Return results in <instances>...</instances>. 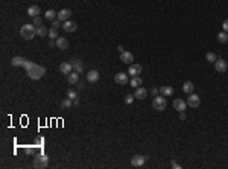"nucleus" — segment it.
Returning <instances> with one entry per match:
<instances>
[{"mask_svg": "<svg viewBox=\"0 0 228 169\" xmlns=\"http://www.w3.org/2000/svg\"><path fill=\"white\" fill-rule=\"evenodd\" d=\"M23 67L26 69V73H28V76H29L31 79H34V81H38L40 78H43V76L46 75V69H44L43 66H38L37 63H34V61H29L28 58H26V61H25Z\"/></svg>", "mask_w": 228, "mask_h": 169, "instance_id": "f257e3e1", "label": "nucleus"}, {"mask_svg": "<svg viewBox=\"0 0 228 169\" xmlns=\"http://www.w3.org/2000/svg\"><path fill=\"white\" fill-rule=\"evenodd\" d=\"M20 35L25 40H32L37 35V28L34 25H23L22 29H20Z\"/></svg>", "mask_w": 228, "mask_h": 169, "instance_id": "f03ea898", "label": "nucleus"}, {"mask_svg": "<svg viewBox=\"0 0 228 169\" xmlns=\"http://www.w3.org/2000/svg\"><path fill=\"white\" fill-rule=\"evenodd\" d=\"M152 107H154V110H157V111H163L166 107H167V101H166V96H163V95H157V96H154V101H152Z\"/></svg>", "mask_w": 228, "mask_h": 169, "instance_id": "7ed1b4c3", "label": "nucleus"}, {"mask_svg": "<svg viewBox=\"0 0 228 169\" xmlns=\"http://www.w3.org/2000/svg\"><path fill=\"white\" fill-rule=\"evenodd\" d=\"M186 102H187V105H189V107H192V108H198V107L201 105V98H199L198 95H195V93H190Z\"/></svg>", "mask_w": 228, "mask_h": 169, "instance_id": "20e7f679", "label": "nucleus"}, {"mask_svg": "<svg viewBox=\"0 0 228 169\" xmlns=\"http://www.w3.org/2000/svg\"><path fill=\"white\" fill-rule=\"evenodd\" d=\"M114 81H116L119 85H126L128 84V81H129V78H128V72L125 73V72H119V73H116V76H114Z\"/></svg>", "mask_w": 228, "mask_h": 169, "instance_id": "39448f33", "label": "nucleus"}, {"mask_svg": "<svg viewBox=\"0 0 228 169\" xmlns=\"http://www.w3.org/2000/svg\"><path fill=\"white\" fill-rule=\"evenodd\" d=\"M214 69H216V72H219V73H225V72L228 70V64H226L225 60H216Z\"/></svg>", "mask_w": 228, "mask_h": 169, "instance_id": "423d86ee", "label": "nucleus"}, {"mask_svg": "<svg viewBox=\"0 0 228 169\" xmlns=\"http://www.w3.org/2000/svg\"><path fill=\"white\" fill-rule=\"evenodd\" d=\"M145 161H146V157H143V155H134V157H131V164L134 166V167H140V166H143L145 164Z\"/></svg>", "mask_w": 228, "mask_h": 169, "instance_id": "0eeeda50", "label": "nucleus"}, {"mask_svg": "<svg viewBox=\"0 0 228 169\" xmlns=\"http://www.w3.org/2000/svg\"><path fill=\"white\" fill-rule=\"evenodd\" d=\"M70 16H72V11L70 9H67V8H64V9H61V11H58V20H61V22H67V20H70Z\"/></svg>", "mask_w": 228, "mask_h": 169, "instance_id": "6e6552de", "label": "nucleus"}, {"mask_svg": "<svg viewBox=\"0 0 228 169\" xmlns=\"http://www.w3.org/2000/svg\"><path fill=\"white\" fill-rule=\"evenodd\" d=\"M128 73L131 75V76H139L140 73H142V66L140 64H129V67H128Z\"/></svg>", "mask_w": 228, "mask_h": 169, "instance_id": "1a4fd4ad", "label": "nucleus"}, {"mask_svg": "<svg viewBox=\"0 0 228 169\" xmlns=\"http://www.w3.org/2000/svg\"><path fill=\"white\" fill-rule=\"evenodd\" d=\"M173 108L178 110V113H179V111H184V110L187 108V102L183 101V99H179V98H176V99H173Z\"/></svg>", "mask_w": 228, "mask_h": 169, "instance_id": "9d476101", "label": "nucleus"}, {"mask_svg": "<svg viewBox=\"0 0 228 169\" xmlns=\"http://www.w3.org/2000/svg\"><path fill=\"white\" fill-rule=\"evenodd\" d=\"M55 41H56V47H58V49H61V50L69 49V40H67V38H64V37H58Z\"/></svg>", "mask_w": 228, "mask_h": 169, "instance_id": "9b49d317", "label": "nucleus"}, {"mask_svg": "<svg viewBox=\"0 0 228 169\" xmlns=\"http://www.w3.org/2000/svg\"><path fill=\"white\" fill-rule=\"evenodd\" d=\"M120 61L125 63V64H132L134 55H132L131 52H122V53H120Z\"/></svg>", "mask_w": 228, "mask_h": 169, "instance_id": "f8f14e48", "label": "nucleus"}, {"mask_svg": "<svg viewBox=\"0 0 228 169\" xmlns=\"http://www.w3.org/2000/svg\"><path fill=\"white\" fill-rule=\"evenodd\" d=\"M76 28H78V25H76L75 22H72V20H67V22H64V25H62V29H64L65 32H75Z\"/></svg>", "mask_w": 228, "mask_h": 169, "instance_id": "ddd939ff", "label": "nucleus"}, {"mask_svg": "<svg viewBox=\"0 0 228 169\" xmlns=\"http://www.w3.org/2000/svg\"><path fill=\"white\" fill-rule=\"evenodd\" d=\"M134 96H136V99H140V101H143V99L148 96V90H146L145 87H137V88H136V93H134Z\"/></svg>", "mask_w": 228, "mask_h": 169, "instance_id": "4468645a", "label": "nucleus"}, {"mask_svg": "<svg viewBox=\"0 0 228 169\" xmlns=\"http://www.w3.org/2000/svg\"><path fill=\"white\" fill-rule=\"evenodd\" d=\"M47 161H49V157L46 154H41L38 158H35V166L37 167H44L47 164Z\"/></svg>", "mask_w": 228, "mask_h": 169, "instance_id": "2eb2a0df", "label": "nucleus"}, {"mask_svg": "<svg viewBox=\"0 0 228 169\" xmlns=\"http://www.w3.org/2000/svg\"><path fill=\"white\" fill-rule=\"evenodd\" d=\"M59 72H61V73H64V75H70V73L73 72V66H72V63H62V64L59 66Z\"/></svg>", "mask_w": 228, "mask_h": 169, "instance_id": "dca6fc26", "label": "nucleus"}, {"mask_svg": "<svg viewBox=\"0 0 228 169\" xmlns=\"http://www.w3.org/2000/svg\"><path fill=\"white\" fill-rule=\"evenodd\" d=\"M87 81L88 82H97L99 81V72L97 70H90L87 73Z\"/></svg>", "mask_w": 228, "mask_h": 169, "instance_id": "f3484780", "label": "nucleus"}, {"mask_svg": "<svg viewBox=\"0 0 228 169\" xmlns=\"http://www.w3.org/2000/svg\"><path fill=\"white\" fill-rule=\"evenodd\" d=\"M67 79H69V84H70V85H75V84L79 82V73L73 70L70 75H67Z\"/></svg>", "mask_w": 228, "mask_h": 169, "instance_id": "a211bd4d", "label": "nucleus"}, {"mask_svg": "<svg viewBox=\"0 0 228 169\" xmlns=\"http://www.w3.org/2000/svg\"><path fill=\"white\" fill-rule=\"evenodd\" d=\"M40 12H41V9H40V6H37V5L28 8V16H29V17H38Z\"/></svg>", "mask_w": 228, "mask_h": 169, "instance_id": "6ab92c4d", "label": "nucleus"}, {"mask_svg": "<svg viewBox=\"0 0 228 169\" xmlns=\"http://www.w3.org/2000/svg\"><path fill=\"white\" fill-rule=\"evenodd\" d=\"M72 66H73V70H75V72L82 73V70H84V63H82L81 60H73V61H72Z\"/></svg>", "mask_w": 228, "mask_h": 169, "instance_id": "aec40b11", "label": "nucleus"}, {"mask_svg": "<svg viewBox=\"0 0 228 169\" xmlns=\"http://www.w3.org/2000/svg\"><path fill=\"white\" fill-rule=\"evenodd\" d=\"M193 90H195V85H193L192 81H186V82L183 84V91H184V93L190 95V93H193Z\"/></svg>", "mask_w": 228, "mask_h": 169, "instance_id": "412c9836", "label": "nucleus"}, {"mask_svg": "<svg viewBox=\"0 0 228 169\" xmlns=\"http://www.w3.org/2000/svg\"><path fill=\"white\" fill-rule=\"evenodd\" d=\"M25 61H26V58H23V57H14V58L11 60V64H12L14 67H20V66L25 64Z\"/></svg>", "mask_w": 228, "mask_h": 169, "instance_id": "4be33fe9", "label": "nucleus"}, {"mask_svg": "<svg viewBox=\"0 0 228 169\" xmlns=\"http://www.w3.org/2000/svg\"><path fill=\"white\" fill-rule=\"evenodd\" d=\"M160 93H161L163 96H172V95H173V88H172L170 85H164V87L160 88Z\"/></svg>", "mask_w": 228, "mask_h": 169, "instance_id": "5701e85b", "label": "nucleus"}, {"mask_svg": "<svg viewBox=\"0 0 228 169\" xmlns=\"http://www.w3.org/2000/svg\"><path fill=\"white\" fill-rule=\"evenodd\" d=\"M142 78L140 76H132L131 78V87H134V88H137V87H140L142 85Z\"/></svg>", "mask_w": 228, "mask_h": 169, "instance_id": "b1692460", "label": "nucleus"}, {"mask_svg": "<svg viewBox=\"0 0 228 169\" xmlns=\"http://www.w3.org/2000/svg\"><path fill=\"white\" fill-rule=\"evenodd\" d=\"M216 38H217V41H219V43H226V41H228V34H226L225 31H222V32H219V34H217V37H216Z\"/></svg>", "mask_w": 228, "mask_h": 169, "instance_id": "393cba45", "label": "nucleus"}, {"mask_svg": "<svg viewBox=\"0 0 228 169\" xmlns=\"http://www.w3.org/2000/svg\"><path fill=\"white\" fill-rule=\"evenodd\" d=\"M37 35L38 37H46V35H49V29L44 28V26H40V28H37Z\"/></svg>", "mask_w": 228, "mask_h": 169, "instance_id": "a878e982", "label": "nucleus"}, {"mask_svg": "<svg viewBox=\"0 0 228 169\" xmlns=\"http://www.w3.org/2000/svg\"><path fill=\"white\" fill-rule=\"evenodd\" d=\"M46 20H53L56 16H58V12L56 11H53V9H49V11H46Z\"/></svg>", "mask_w": 228, "mask_h": 169, "instance_id": "bb28decb", "label": "nucleus"}, {"mask_svg": "<svg viewBox=\"0 0 228 169\" xmlns=\"http://www.w3.org/2000/svg\"><path fill=\"white\" fill-rule=\"evenodd\" d=\"M72 105H73V102H72L70 98H67V99H64V101L61 102V108H62V110H67V108H70Z\"/></svg>", "mask_w": 228, "mask_h": 169, "instance_id": "cd10ccee", "label": "nucleus"}, {"mask_svg": "<svg viewBox=\"0 0 228 169\" xmlns=\"http://www.w3.org/2000/svg\"><path fill=\"white\" fill-rule=\"evenodd\" d=\"M205 60H207L208 63H216L217 57H216V53H213V52H208V53L205 55Z\"/></svg>", "mask_w": 228, "mask_h": 169, "instance_id": "c85d7f7f", "label": "nucleus"}, {"mask_svg": "<svg viewBox=\"0 0 228 169\" xmlns=\"http://www.w3.org/2000/svg\"><path fill=\"white\" fill-rule=\"evenodd\" d=\"M50 40H56L58 38V32H56V29L55 28H52V29H49V35H47Z\"/></svg>", "mask_w": 228, "mask_h": 169, "instance_id": "c756f323", "label": "nucleus"}, {"mask_svg": "<svg viewBox=\"0 0 228 169\" xmlns=\"http://www.w3.org/2000/svg\"><path fill=\"white\" fill-rule=\"evenodd\" d=\"M67 98H70L72 101H75V99H78V93L75 90H69L67 91Z\"/></svg>", "mask_w": 228, "mask_h": 169, "instance_id": "7c9ffc66", "label": "nucleus"}, {"mask_svg": "<svg viewBox=\"0 0 228 169\" xmlns=\"http://www.w3.org/2000/svg\"><path fill=\"white\" fill-rule=\"evenodd\" d=\"M134 99H136V96H134V95H126V96H125V104H128V105H129V104H132V102H134Z\"/></svg>", "mask_w": 228, "mask_h": 169, "instance_id": "2f4dec72", "label": "nucleus"}, {"mask_svg": "<svg viewBox=\"0 0 228 169\" xmlns=\"http://www.w3.org/2000/svg\"><path fill=\"white\" fill-rule=\"evenodd\" d=\"M34 26H35V28L43 26V25H41V19H40V17H34Z\"/></svg>", "mask_w": 228, "mask_h": 169, "instance_id": "473e14b6", "label": "nucleus"}, {"mask_svg": "<svg viewBox=\"0 0 228 169\" xmlns=\"http://www.w3.org/2000/svg\"><path fill=\"white\" fill-rule=\"evenodd\" d=\"M59 26H62V25H61V20H53V22H52V28L58 29Z\"/></svg>", "mask_w": 228, "mask_h": 169, "instance_id": "72a5a7b5", "label": "nucleus"}, {"mask_svg": "<svg viewBox=\"0 0 228 169\" xmlns=\"http://www.w3.org/2000/svg\"><path fill=\"white\" fill-rule=\"evenodd\" d=\"M222 28H223V31L228 34V19H226V20H223V23H222Z\"/></svg>", "mask_w": 228, "mask_h": 169, "instance_id": "f704fd0d", "label": "nucleus"}, {"mask_svg": "<svg viewBox=\"0 0 228 169\" xmlns=\"http://www.w3.org/2000/svg\"><path fill=\"white\" fill-rule=\"evenodd\" d=\"M158 93H160V90H158V88H155V87H154V88H152V95H154V96H157V95H158Z\"/></svg>", "mask_w": 228, "mask_h": 169, "instance_id": "c9c22d12", "label": "nucleus"}, {"mask_svg": "<svg viewBox=\"0 0 228 169\" xmlns=\"http://www.w3.org/2000/svg\"><path fill=\"white\" fill-rule=\"evenodd\" d=\"M179 119H181V120H184V119H186V114H184V111H179Z\"/></svg>", "mask_w": 228, "mask_h": 169, "instance_id": "e433bc0d", "label": "nucleus"}, {"mask_svg": "<svg viewBox=\"0 0 228 169\" xmlns=\"http://www.w3.org/2000/svg\"><path fill=\"white\" fill-rule=\"evenodd\" d=\"M172 167H175V169H181V164H178V163H172Z\"/></svg>", "mask_w": 228, "mask_h": 169, "instance_id": "4c0bfd02", "label": "nucleus"}, {"mask_svg": "<svg viewBox=\"0 0 228 169\" xmlns=\"http://www.w3.org/2000/svg\"><path fill=\"white\" fill-rule=\"evenodd\" d=\"M78 88L82 90V88H84V84H82V82H78Z\"/></svg>", "mask_w": 228, "mask_h": 169, "instance_id": "58836bf2", "label": "nucleus"}, {"mask_svg": "<svg viewBox=\"0 0 228 169\" xmlns=\"http://www.w3.org/2000/svg\"><path fill=\"white\" fill-rule=\"evenodd\" d=\"M73 105H76V107H78V105H79V99H75V101H73Z\"/></svg>", "mask_w": 228, "mask_h": 169, "instance_id": "ea45409f", "label": "nucleus"}, {"mask_svg": "<svg viewBox=\"0 0 228 169\" xmlns=\"http://www.w3.org/2000/svg\"><path fill=\"white\" fill-rule=\"evenodd\" d=\"M117 50H119V52H120V53H122V52H125V50H123V47H122V46H119V47H117Z\"/></svg>", "mask_w": 228, "mask_h": 169, "instance_id": "a19ab883", "label": "nucleus"}]
</instances>
